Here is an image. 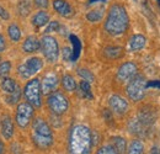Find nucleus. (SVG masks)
<instances>
[{"label": "nucleus", "instance_id": "1", "mask_svg": "<svg viewBox=\"0 0 160 154\" xmlns=\"http://www.w3.org/2000/svg\"><path fill=\"white\" fill-rule=\"evenodd\" d=\"M92 147V136L89 127L77 125L69 136V154H90Z\"/></svg>", "mask_w": 160, "mask_h": 154}, {"label": "nucleus", "instance_id": "2", "mask_svg": "<svg viewBox=\"0 0 160 154\" xmlns=\"http://www.w3.org/2000/svg\"><path fill=\"white\" fill-rule=\"evenodd\" d=\"M128 23H129V18L126 9L118 4L112 5L110 8L108 15L105 22V30L107 31V33L112 36L122 35L127 30Z\"/></svg>", "mask_w": 160, "mask_h": 154}, {"label": "nucleus", "instance_id": "3", "mask_svg": "<svg viewBox=\"0 0 160 154\" xmlns=\"http://www.w3.org/2000/svg\"><path fill=\"white\" fill-rule=\"evenodd\" d=\"M32 141L40 149H47L53 144V135L52 130L48 126V123L37 117L33 120L32 123Z\"/></svg>", "mask_w": 160, "mask_h": 154}, {"label": "nucleus", "instance_id": "4", "mask_svg": "<svg viewBox=\"0 0 160 154\" xmlns=\"http://www.w3.org/2000/svg\"><path fill=\"white\" fill-rule=\"evenodd\" d=\"M41 83L37 78L31 79L23 88V95L25 99L27 100L28 104H31L33 107H41L42 101H41Z\"/></svg>", "mask_w": 160, "mask_h": 154}, {"label": "nucleus", "instance_id": "5", "mask_svg": "<svg viewBox=\"0 0 160 154\" xmlns=\"http://www.w3.org/2000/svg\"><path fill=\"white\" fill-rule=\"evenodd\" d=\"M145 89H147L145 79L142 75H136L133 79H131L129 84L127 85V94L131 100L140 101L144 97Z\"/></svg>", "mask_w": 160, "mask_h": 154}, {"label": "nucleus", "instance_id": "6", "mask_svg": "<svg viewBox=\"0 0 160 154\" xmlns=\"http://www.w3.org/2000/svg\"><path fill=\"white\" fill-rule=\"evenodd\" d=\"M41 49L48 62H56L59 56V46L57 39L52 36H43L41 38Z\"/></svg>", "mask_w": 160, "mask_h": 154}, {"label": "nucleus", "instance_id": "7", "mask_svg": "<svg viewBox=\"0 0 160 154\" xmlns=\"http://www.w3.org/2000/svg\"><path fill=\"white\" fill-rule=\"evenodd\" d=\"M47 102H48V107L51 109V111L56 115H63L64 112H67V110L69 107L68 99L58 91L49 94Z\"/></svg>", "mask_w": 160, "mask_h": 154}, {"label": "nucleus", "instance_id": "8", "mask_svg": "<svg viewBox=\"0 0 160 154\" xmlns=\"http://www.w3.org/2000/svg\"><path fill=\"white\" fill-rule=\"evenodd\" d=\"M42 68H43V60L40 57H31L19 67V74L23 79H28L36 73H38Z\"/></svg>", "mask_w": 160, "mask_h": 154}, {"label": "nucleus", "instance_id": "9", "mask_svg": "<svg viewBox=\"0 0 160 154\" xmlns=\"http://www.w3.org/2000/svg\"><path fill=\"white\" fill-rule=\"evenodd\" d=\"M33 112H35V110L31 104L21 102L16 109V116H15V120H16V123L19 125V127L26 128L30 125V122L32 121Z\"/></svg>", "mask_w": 160, "mask_h": 154}, {"label": "nucleus", "instance_id": "10", "mask_svg": "<svg viewBox=\"0 0 160 154\" xmlns=\"http://www.w3.org/2000/svg\"><path fill=\"white\" fill-rule=\"evenodd\" d=\"M137 74V65L132 62H126L118 68V72H117V79L124 83V81H128L131 79L136 77Z\"/></svg>", "mask_w": 160, "mask_h": 154}, {"label": "nucleus", "instance_id": "11", "mask_svg": "<svg viewBox=\"0 0 160 154\" xmlns=\"http://www.w3.org/2000/svg\"><path fill=\"white\" fill-rule=\"evenodd\" d=\"M108 104H110V107L116 112V114H120L123 115L128 111V102L126 99H123L120 95H112L108 100Z\"/></svg>", "mask_w": 160, "mask_h": 154}, {"label": "nucleus", "instance_id": "12", "mask_svg": "<svg viewBox=\"0 0 160 154\" xmlns=\"http://www.w3.org/2000/svg\"><path fill=\"white\" fill-rule=\"evenodd\" d=\"M58 86V77L54 73H49L43 78L41 84V90L43 94H52Z\"/></svg>", "mask_w": 160, "mask_h": 154}, {"label": "nucleus", "instance_id": "13", "mask_svg": "<svg viewBox=\"0 0 160 154\" xmlns=\"http://www.w3.org/2000/svg\"><path fill=\"white\" fill-rule=\"evenodd\" d=\"M53 8H54V10L62 15V16H64V18H70V16H73V14H74V10H73V8L69 5V3H67L65 0H54L53 1Z\"/></svg>", "mask_w": 160, "mask_h": 154}, {"label": "nucleus", "instance_id": "14", "mask_svg": "<svg viewBox=\"0 0 160 154\" xmlns=\"http://www.w3.org/2000/svg\"><path fill=\"white\" fill-rule=\"evenodd\" d=\"M41 48V42L35 36H28L22 44V49L26 53H33Z\"/></svg>", "mask_w": 160, "mask_h": 154}, {"label": "nucleus", "instance_id": "15", "mask_svg": "<svg viewBox=\"0 0 160 154\" xmlns=\"http://www.w3.org/2000/svg\"><path fill=\"white\" fill-rule=\"evenodd\" d=\"M1 135L5 139H10L14 135V123L9 116H6L1 122Z\"/></svg>", "mask_w": 160, "mask_h": 154}, {"label": "nucleus", "instance_id": "16", "mask_svg": "<svg viewBox=\"0 0 160 154\" xmlns=\"http://www.w3.org/2000/svg\"><path fill=\"white\" fill-rule=\"evenodd\" d=\"M147 43V38L143 35H134L132 36V38L129 39V49L136 52V51H140L144 48Z\"/></svg>", "mask_w": 160, "mask_h": 154}, {"label": "nucleus", "instance_id": "17", "mask_svg": "<svg viewBox=\"0 0 160 154\" xmlns=\"http://www.w3.org/2000/svg\"><path fill=\"white\" fill-rule=\"evenodd\" d=\"M49 22V15L46 11H38L37 14H35V16L32 18V25L37 28H40L42 26L47 25Z\"/></svg>", "mask_w": 160, "mask_h": 154}, {"label": "nucleus", "instance_id": "18", "mask_svg": "<svg viewBox=\"0 0 160 154\" xmlns=\"http://www.w3.org/2000/svg\"><path fill=\"white\" fill-rule=\"evenodd\" d=\"M19 88V85L16 84V81L15 80H12L11 78H4L2 79V81H1V90L6 94V95H9V94H11V93H14L16 89Z\"/></svg>", "mask_w": 160, "mask_h": 154}, {"label": "nucleus", "instance_id": "19", "mask_svg": "<svg viewBox=\"0 0 160 154\" xmlns=\"http://www.w3.org/2000/svg\"><path fill=\"white\" fill-rule=\"evenodd\" d=\"M69 39L73 44V57H72V60H77L80 56V52H81V42L80 39L75 36V35H70L69 36Z\"/></svg>", "mask_w": 160, "mask_h": 154}, {"label": "nucleus", "instance_id": "20", "mask_svg": "<svg viewBox=\"0 0 160 154\" xmlns=\"http://www.w3.org/2000/svg\"><path fill=\"white\" fill-rule=\"evenodd\" d=\"M128 154H144V144L139 139H134L131 142L128 147Z\"/></svg>", "mask_w": 160, "mask_h": 154}, {"label": "nucleus", "instance_id": "21", "mask_svg": "<svg viewBox=\"0 0 160 154\" xmlns=\"http://www.w3.org/2000/svg\"><path fill=\"white\" fill-rule=\"evenodd\" d=\"M147 128L140 123V121L138 118H133L131 122H129V131L132 132V133H134V135H143L144 133V131H145Z\"/></svg>", "mask_w": 160, "mask_h": 154}, {"label": "nucleus", "instance_id": "22", "mask_svg": "<svg viewBox=\"0 0 160 154\" xmlns=\"http://www.w3.org/2000/svg\"><path fill=\"white\" fill-rule=\"evenodd\" d=\"M62 84H63V88L67 90V91H74L77 89V81L74 80V78L69 74L64 75L62 79Z\"/></svg>", "mask_w": 160, "mask_h": 154}, {"label": "nucleus", "instance_id": "23", "mask_svg": "<svg viewBox=\"0 0 160 154\" xmlns=\"http://www.w3.org/2000/svg\"><path fill=\"white\" fill-rule=\"evenodd\" d=\"M112 147L116 149L118 154H123L126 152V141L122 137H113L112 138Z\"/></svg>", "mask_w": 160, "mask_h": 154}, {"label": "nucleus", "instance_id": "24", "mask_svg": "<svg viewBox=\"0 0 160 154\" xmlns=\"http://www.w3.org/2000/svg\"><path fill=\"white\" fill-rule=\"evenodd\" d=\"M8 33H9V37L11 38V41H14V42L20 41L21 30L16 23H11V25L9 26V28H8Z\"/></svg>", "mask_w": 160, "mask_h": 154}, {"label": "nucleus", "instance_id": "25", "mask_svg": "<svg viewBox=\"0 0 160 154\" xmlns=\"http://www.w3.org/2000/svg\"><path fill=\"white\" fill-rule=\"evenodd\" d=\"M123 54V49L121 47H107L105 49V56L110 59L120 58Z\"/></svg>", "mask_w": 160, "mask_h": 154}, {"label": "nucleus", "instance_id": "26", "mask_svg": "<svg viewBox=\"0 0 160 154\" xmlns=\"http://www.w3.org/2000/svg\"><path fill=\"white\" fill-rule=\"evenodd\" d=\"M79 88L84 97H86V99H89V100H92V99H94V95H92V93H91V88H90L89 81L82 80V81L80 83Z\"/></svg>", "mask_w": 160, "mask_h": 154}, {"label": "nucleus", "instance_id": "27", "mask_svg": "<svg viewBox=\"0 0 160 154\" xmlns=\"http://www.w3.org/2000/svg\"><path fill=\"white\" fill-rule=\"evenodd\" d=\"M103 16V10L102 9H96V10H91L90 13L86 14V19L90 22H98L100 21Z\"/></svg>", "mask_w": 160, "mask_h": 154}, {"label": "nucleus", "instance_id": "28", "mask_svg": "<svg viewBox=\"0 0 160 154\" xmlns=\"http://www.w3.org/2000/svg\"><path fill=\"white\" fill-rule=\"evenodd\" d=\"M19 13H20L21 16H26L28 15L30 13V9H31V5H30V1L28 0H21L19 3Z\"/></svg>", "mask_w": 160, "mask_h": 154}, {"label": "nucleus", "instance_id": "29", "mask_svg": "<svg viewBox=\"0 0 160 154\" xmlns=\"http://www.w3.org/2000/svg\"><path fill=\"white\" fill-rule=\"evenodd\" d=\"M20 96H21V89H20V86H19L14 93L6 95V101H8L10 105H14V104H16V102L20 100Z\"/></svg>", "mask_w": 160, "mask_h": 154}, {"label": "nucleus", "instance_id": "30", "mask_svg": "<svg viewBox=\"0 0 160 154\" xmlns=\"http://www.w3.org/2000/svg\"><path fill=\"white\" fill-rule=\"evenodd\" d=\"M78 74H79L80 77L82 78L85 81H89V83H91V81H94V74L89 70V69H85V68H80L79 70H78Z\"/></svg>", "mask_w": 160, "mask_h": 154}, {"label": "nucleus", "instance_id": "31", "mask_svg": "<svg viewBox=\"0 0 160 154\" xmlns=\"http://www.w3.org/2000/svg\"><path fill=\"white\" fill-rule=\"evenodd\" d=\"M10 69H11V63L9 60L0 63V78L8 77V74L10 73Z\"/></svg>", "mask_w": 160, "mask_h": 154}, {"label": "nucleus", "instance_id": "32", "mask_svg": "<svg viewBox=\"0 0 160 154\" xmlns=\"http://www.w3.org/2000/svg\"><path fill=\"white\" fill-rule=\"evenodd\" d=\"M96 154H118L116 152V149L112 146H103L99 148V151L96 152Z\"/></svg>", "mask_w": 160, "mask_h": 154}, {"label": "nucleus", "instance_id": "33", "mask_svg": "<svg viewBox=\"0 0 160 154\" xmlns=\"http://www.w3.org/2000/svg\"><path fill=\"white\" fill-rule=\"evenodd\" d=\"M59 30V23L57 22V21H51L48 25H47V27H46V32H54V31H58Z\"/></svg>", "mask_w": 160, "mask_h": 154}, {"label": "nucleus", "instance_id": "34", "mask_svg": "<svg viewBox=\"0 0 160 154\" xmlns=\"http://www.w3.org/2000/svg\"><path fill=\"white\" fill-rule=\"evenodd\" d=\"M72 57H73V51L70 48H68V47L63 48V58L65 60H72Z\"/></svg>", "mask_w": 160, "mask_h": 154}, {"label": "nucleus", "instance_id": "35", "mask_svg": "<svg viewBox=\"0 0 160 154\" xmlns=\"http://www.w3.org/2000/svg\"><path fill=\"white\" fill-rule=\"evenodd\" d=\"M35 4L37 8H41V9L48 8V0H35Z\"/></svg>", "mask_w": 160, "mask_h": 154}, {"label": "nucleus", "instance_id": "36", "mask_svg": "<svg viewBox=\"0 0 160 154\" xmlns=\"http://www.w3.org/2000/svg\"><path fill=\"white\" fill-rule=\"evenodd\" d=\"M147 88H157L160 89V80H152L147 83Z\"/></svg>", "mask_w": 160, "mask_h": 154}, {"label": "nucleus", "instance_id": "37", "mask_svg": "<svg viewBox=\"0 0 160 154\" xmlns=\"http://www.w3.org/2000/svg\"><path fill=\"white\" fill-rule=\"evenodd\" d=\"M0 18L4 20H9V13L6 11V9L5 8H2V6H0Z\"/></svg>", "mask_w": 160, "mask_h": 154}, {"label": "nucleus", "instance_id": "38", "mask_svg": "<svg viewBox=\"0 0 160 154\" xmlns=\"http://www.w3.org/2000/svg\"><path fill=\"white\" fill-rule=\"evenodd\" d=\"M6 48V42H5V38L4 36L0 33V52H4Z\"/></svg>", "mask_w": 160, "mask_h": 154}, {"label": "nucleus", "instance_id": "39", "mask_svg": "<svg viewBox=\"0 0 160 154\" xmlns=\"http://www.w3.org/2000/svg\"><path fill=\"white\" fill-rule=\"evenodd\" d=\"M150 154H160V152L158 151V148H157V147H153V148H152V151H150Z\"/></svg>", "mask_w": 160, "mask_h": 154}, {"label": "nucleus", "instance_id": "40", "mask_svg": "<svg viewBox=\"0 0 160 154\" xmlns=\"http://www.w3.org/2000/svg\"><path fill=\"white\" fill-rule=\"evenodd\" d=\"M96 1H105V0H89V3H90V4H92V3H96Z\"/></svg>", "mask_w": 160, "mask_h": 154}, {"label": "nucleus", "instance_id": "41", "mask_svg": "<svg viewBox=\"0 0 160 154\" xmlns=\"http://www.w3.org/2000/svg\"><path fill=\"white\" fill-rule=\"evenodd\" d=\"M2 152V143H1V141H0V154Z\"/></svg>", "mask_w": 160, "mask_h": 154}, {"label": "nucleus", "instance_id": "42", "mask_svg": "<svg viewBox=\"0 0 160 154\" xmlns=\"http://www.w3.org/2000/svg\"><path fill=\"white\" fill-rule=\"evenodd\" d=\"M158 1V4H159V6H160V0H157Z\"/></svg>", "mask_w": 160, "mask_h": 154}, {"label": "nucleus", "instance_id": "43", "mask_svg": "<svg viewBox=\"0 0 160 154\" xmlns=\"http://www.w3.org/2000/svg\"><path fill=\"white\" fill-rule=\"evenodd\" d=\"M134 1H136V0H134Z\"/></svg>", "mask_w": 160, "mask_h": 154}, {"label": "nucleus", "instance_id": "44", "mask_svg": "<svg viewBox=\"0 0 160 154\" xmlns=\"http://www.w3.org/2000/svg\"><path fill=\"white\" fill-rule=\"evenodd\" d=\"M159 152H160V151H159Z\"/></svg>", "mask_w": 160, "mask_h": 154}]
</instances>
